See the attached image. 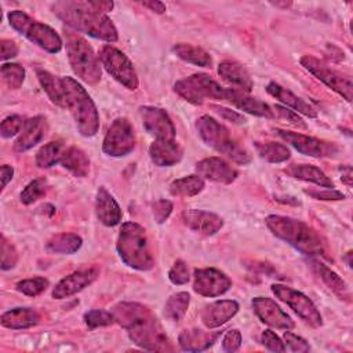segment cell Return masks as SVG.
Returning <instances> with one entry per match:
<instances>
[{
	"mask_svg": "<svg viewBox=\"0 0 353 353\" xmlns=\"http://www.w3.org/2000/svg\"><path fill=\"white\" fill-rule=\"evenodd\" d=\"M313 270L317 273V276L323 280V283L339 298V299H345L347 302H350V291L346 285V283L338 276V273H335L332 269H330L327 265L321 263V262H312Z\"/></svg>",
	"mask_w": 353,
	"mask_h": 353,
	"instance_id": "1f68e13d",
	"label": "cell"
},
{
	"mask_svg": "<svg viewBox=\"0 0 353 353\" xmlns=\"http://www.w3.org/2000/svg\"><path fill=\"white\" fill-rule=\"evenodd\" d=\"M47 130L48 125L44 116H34L25 120L23 128L14 142V150L17 153H22L32 149L44 138Z\"/></svg>",
	"mask_w": 353,
	"mask_h": 353,
	"instance_id": "7402d4cb",
	"label": "cell"
},
{
	"mask_svg": "<svg viewBox=\"0 0 353 353\" xmlns=\"http://www.w3.org/2000/svg\"><path fill=\"white\" fill-rule=\"evenodd\" d=\"M272 108H273V112H274V117L285 120L288 124H291L294 127H298V128H302V130L306 128L305 121L302 120V117L296 112L290 110L288 108L281 106V105H273Z\"/></svg>",
	"mask_w": 353,
	"mask_h": 353,
	"instance_id": "7dc6e473",
	"label": "cell"
},
{
	"mask_svg": "<svg viewBox=\"0 0 353 353\" xmlns=\"http://www.w3.org/2000/svg\"><path fill=\"white\" fill-rule=\"evenodd\" d=\"M48 284H50L48 280L44 277H33V279H25L18 281L15 288L28 296H36V295H40L43 291H46Z\"/></svg>",
	"mask_w": 353,
	"mask_h": 353,
	"instance_id": "7bdbcfd3",
	"label": "cell"
},
{
	"mask_svg": "<svg viewBox=\"0 0 353 353\" xmlns=\"http://www.w3.org/2000/svg\"><path fill=\"white\" fill-rule=\"evenodd\" d=\"M272 292L284 303H287L306 324L313 328L323 325V317L313 301L303 292L296 291L284 284H272Z\"/></svg>",
	"mask_w": 353,
	"mask_h": 353,
	"instance_id": "4fadbf2b",
	"label": "cell"
},
{
	"mask_svg": "<svg viewBox=\"0 0 353 353\" xmlns=\"http://www.w3.org/2000/svg\"><path fill=\"white\" fill-rule=\"evenodd\" d=\"M265 223L273 236L285 241L301 254L307 256L328 258L323 239L305 222L290 216L272 214L266 216Z\"/></svg>",
	"mask_w": 353,
	"mask_h": 353,
	"instance_id": "3957f363",
	"label": "cell"
},
{
	"mask_svg": "<svg viewBox=\"0 0 353 353\" xmlns=\"http://www.w3.org/2000/svg\"><path fill=\"white\" fill-rule=\"evenodd\" d=\"M0 50H1V59L3 61H7V59H11L14 57L18 55V46L15 41L12 40H8V39H1L0 40Z\"/></svg>",
	"mask_w": 353,
	"mask_h": 353,
	"instance_id": "11a10c76",
	"label": "cell"
},
{
	"mask_svg": "<svg viewBox=\"0 0 353 353\" xmlns=\"http://www.w3.org/2000/svg\"><path fill=\"white\" fill-rule=\"evenodd\" d=\"M183 223L196 233L204 236H212L223 226V219L210 211L188 208L182 212Z\"/></svg>",
	"mask_w": 353,
	"mask_h": 353,
	"instance_id": "ffe728a7",
	"label": "cell"
},
{
	"mask_svg": "<svg viewBox=\"0 0 353 353\" xmlns=\"http://www.w3.org/2000/svg\"><path fill=\"white\" fill-rule=\"evenodd\" d=\"M149 156L159 167H171L182 160L183 149L175 139H154L149 146Z\"/></svg>",
	"mask_w": 353,
	"mask_h": 353,
	"instance_id": "cb8c5ba5",
	"label": "cell"
},
{
	"mask_svg": "<svg viewBox=\"0 0 353 353\" xmlns=\"http://www.w3.org/2000/svg\"><path fill=\"white\" fill-rule=\"evenodd\" d=\"M284 343L292 350V352H298V353H305L310 350V345L307 343L306 339H303L302 336L291 332L290 330H285L284 335Z\"/></svg>",
	"mask_w": 353,
	"mask_h": 353,
	"instance_id": "681fc988",
	"label": "cell"
},
{
	"mask_svg": "<svg viewBox=\"0 0 353 353\" xmlns=\"http://www.w3.org/2000/svg\"><path fill=\"white\" fill-rule=\"evenodd\" d=\"M116 250L121 261L135 270L146 272L154 265L146 230L137 222H125L121 225Z\"/></svg>",
	"mask_w": 353,
	"mask_h": 353,
	"instance_id": "277c9868",
	"label": "cell"
},
{
	"mask_svg": "<svg viewBox=\"0 0 353 353\" xmlns=\"http://www.w3.org/2000/svg\"><path fill=\"white\" fill-rule=\"evenodd\" d=\"M23 124H25V120L19 114H12V116L6 117L1 121V125H0L1 137L3 138H11V137L19 134L21 130L23 128Z\"/></svg>",
	"mask_w": 353,
	"mask_h": 353,
	"instance_id": "f6af8a7d",
	"label": "cell"
},
{
	"mask_svg": "<svg viewBox=\"0 0 353 353\" xmlns=\"http://www.w3.org/2000/svg\"><path fill=\"white\" fill-rule=\"evenodd\" d=\"M65 91V108L69 109L79 132L83 137H94L99 128L97 106L85 88L73 77H62Z\"/></svg>",
	"mask_w": 353,
	"mask_h": 353,
	"instance_id": "5b68a950",
	"label": "cell"
},
{
	"mask_svg": "<svg viewBox=\"0 0 353 353\" xmlns=\"http://www.w3.org/2000/svg\"><path fill=\"white\" fill-rule=\"evenodd\" d=\"M66 54L74 74L87 84H97L101 80L102 72L98 57L88 41L73 30L65 29Z\"/></svg>",
	"mask_w": 353,
	"mask_h": 353,
	"instance_id": "52a82bcc",
	"label": "cell"
},
{
	"mask_svg": "<svg viewBox=\"0 0 353 353\" xmlns=\"http://www.w3.org/2000/svg\"><path fill=\"white\" fill-rule=\"evenodd\" d=\"M46 192H47V181L44 178H36L23 188V190L19 194V199L23 204L29 205L37 201L39 199H41L46 194Z\"/></svg>",
	"mask_w": 353,
	"mask_h": 353,
	"instance_id": "ab89813d",
	"label": "cell"
},
{
	"mask_svg": "<svg viewBox=\"0 0 353 353\" xmlns=\"http://www.w3.org/2000/svg\"><path fill=\"white\" fill-rule=\"evenodd\" d=\"M65 146L61 141H52L46 143L36 153V164L40 168H50L61 161V157L65 152Z\"/></svg>",
	"mask_w": 353,
	"mask_h": 353,
	"instance_id": "f35d334b",
	"label": "cell"
},
{
	"mask_svg": "<svg viewBox=\"0 0 353 353\" xmlns=\"http://www.w3.org/2000/svg\"><path fill=\"white\" fill-rule=\"evenodd\" d=\"M196 172L203 179H208L211 182L225 183V185L232 183L239 175L237 170L229 161L215 156L205 157L197 161Z\"/></svg>",
	"mask_w": 353,
	"mask_h": 353,
	"instance_id": "ac0fdd59",
	"label": "cell"
},
{
	"mask_svg": "<svg viewBox=\"0 0 353 353\" xmlns=\"http://www.w3.org/2000/svg\"><path fill=\"white\" fill-rule=\"evenodd\" d=\"M221 336V331H201L197 328L183 330L178 336V343L182 350L186 352H203L211 347L218 338Z\"/></svg>",
	"mask_w": 353,
	"mask_h": 353,
	"instance_id": "484cf974",
	"label": "cell"
},
{
	"mask_svg": "<svg viewBox=\"0 0 353 353\" xmlns=\"http://www.w3.org/2000/svg\"><path fill=\"white\" fill-rule=\"evenodd\" d=\"M152 212H153L154 221L157 223H164L168 219V216L171 215V212H172V203L170 200L160 199V200L153 203Z\"/></svg>",
	"mask_w": 353,
	"mask_h": 353,
	"instance_id": "f907efd6",
	"label": "cell"
},
{
	"mask_svg": "<svg viewBox=\"0 0 353 353\" xmlns=\"http://www.w3.org/2000/svg\"><path fill=\"white\" fill-rule=\"evenodd\" d=\"M0 174H1V188L4 189L7 186V183L12 179L14 168L8 164H3L1 168H0Z\"/></svg>",
	"mask_w": 353,
	"mask_h": 353,
	"instance_id": "9f6ffc18",
	"label": "cell"
},
{
	"mask_svg": "<svg viewBox=\"0 0 353 353\" xmlns=\"http://www.w3.org/2000/svg\"><path fill=\"white\" fill-rule=\"evenodd\" d=\"M36 73H37V79H39L41 88L46 91V94L48 95L51 102L58 106L65 108L66 105H65V91H63L62 77L58 79L52 73L43 70V69H37Z\"/></svg>",
	"mask_w": 353,
	"mask_h": 353,
	"instance_id": "e575fe53",
	"label": "cell"
},
{
	"mask_svg": "<svg viewBox=\"0 0 353 353\" xmlns=\"http://www.w3.org/2000/svg\"><path fill=\"white\" fill-rule=\"evenodd\" d=\"M168 279L172 284L175 285H182V284H186L190 279L189 276V269H188V265L185 261L182 259H176L174 262V265L171 266L170 272H168Z\"/></svg>",
	"mask_w": 353,
	"mask_h": 353,
	"instance_id": "bcb514c9",
	"label": "cell"
},
{
	"mask_svg": "<svg viewBox=\"0 0 353 353\" xmlns=\"http://www.w3.org/2000/svg\"><path fill=\"white\" fill-rule=\"evenodd\" d=\"M95 214L101 223L105 226H116L121 221V208L114 200V197L103 188L101 186L97 190L95 197Z\"/></svg>",
	"mask_w": 353,
	"mask_h": 353,
	"instance_id": "d4e9b609",
	"label": "cell"
},
{
	"mask_svg": "<svg viewBox=\"0 0 353 353\" xmlns=\"http://www.w3.org/2000/svg\"><path fill=\"white\" fill-rule=\"evenodd\" d=\"M142 6L149 8L150 11L156 12V14H164L165 12V6L161 1L157 0H150V1H142Z\"/></svg>",
	"mask_w": 353,
	"mask_h": 353,
	"instance_id": "6f0895ef",
	"label": "cell"
},
{
	"mask_svg": "<svg viewBox=\"0 0 353 353\" xmlns=\"http://www.w3.org/2000/svg\"><path fill=\"white\" fill-rule=\"evenodd\" d=\"M83 240L74 233H58L47 240L46 250L51 254L70 255L80 250Z\"/></svg>",
	"mask_w": 353,
	"mask_h": 353,
	"instance_id": "d6a6232c",
	"label": "cell"
},
{
	"mask_svg": "<svg viewBox=\"0 0 353 353\" xmlns=\"http://www.w3.org/2000/svg\"><path fill=\"white\" fill-rule=\"evenodd\" d=\"M113 8V1H55L52 12L72 29L85 33L94 39L109 43L117 41V30L110 18L105 14Z\"/></svg>",
	"mask_w": 353,
	"mask_h": 353,
	"instance_id": "6da1fadb",
	"label": "cell"
},
{
	"mask_svg": "<svg viewBox=\"0 0 353 353\" xmlns=\"http://www.w3.org/2000/svg\"><path fill=\"white\" fill-rule=\"evenodd\" d=\"M306 194H309L310 197L316 199V200H343L345 199V194L335 190V189H323V190H316V189H309V190H305Z\"/></svg>",
	"mask_w": 353,
	"mask_h": 353,
	"instance_id": "db71d44e",
	"label": "cell"
},
{
	"mask_svg": "<svg viewBox=\"0 0 353 353\" xmlns=\"http://www.w3.org/2000/svg\"><path fill=\"white\" fill-rule=\"evenodd\" d=\"M299 62L307 72H310L316 79L323 81L327 87H330L339 95H342L347 102L352 101L353 84H352V79L347 74H343L330 68L323 61L310 55H303L299 59Z\"/></svg>",
	"mask_w": 353,
	"mask_h": 353,
	"instance_id": "8fae6325",
	"label": "cell"
},
{
	"mask_svg": "<svg viewBox=\"0 0 353 353\" xmlns=\"http://www.w3.org/2000/svg\"><path fill=\"white\" fill-rule=\"evenodd\" d=\"M114 321L128 334L130 339L139 347L150 352H170L172 345L152 310L138 302H119L113 306Z\"/></svg>",
	"mask_w": 353,
	"mask_h": 353,
	"instance_id": "7a4b0ae2",
	"label": "cell"
},
{
	"mask_svg": "<svg viewBox=\"0 0 353 353\" xmlns=\"http://www.w3.org/2000/svg\"><path fill=\"white\" fill-rule=\"evenodd\" d=\"M266 91L268 94H270L273 98L279 99L280 102H283L285 106L294 109V112L296 113H301V114H305L310 119L316 117L317 116V110L309 105L305 99L299 98L298 95H295L292 91L284 88L283 85L274 83V81H270L268 85H266Z\"/></svg>",
	"mask_w": 353,
	"mask_h": 353,
	"instance_id": "83f0119b",
	"label": "cell"
},
{
	"mask_svg": "<svg viewBox=\"0 0 353 353\" xmlns=\"http://www.w3.org/2000/svg\"><path fill=\"white\" fill-rule=\"evenodd\" d=\"M174 91L193 105H201L204 99H225L226 88L221 87L205 73H194L174 84Z\"/></svg>",
	"mask_w": 353,
	"mask_h": 353,
	"instance_id": "9c48e42d",
	"label": "cell"
},
{
	"mask_svg": "<svg viewBox=\"0 0 353 353\" xmlns=\"http://www.w3.org/2000/svg\"><path fill=\"white\" fill-rule=\"evenodd\" d=\"M210 108L214 109L215 113H218L223 120H228L233 124H244L245 123V119L243 117V114L237 113L236 110H232V109L221 106V105H214V103H211Z\"/></svg>",
	"mask_w": 353,
	"mask_h": 353,
	"instance_id": "f5cc1de1",
	"label": "cell"
},
{
	"mask_svg": "<svg viewBox=\"0 0 353 353\" xmlns=\"http://www.w3.org/2000/svg\"><path fill=\"white\" fill-rule=\"evenodd\" d=\"M341 170H342V176H341L342 182L346 183L347 186H352V168H350V165H342Z\"/></svg>",
	"mask_w": 353,
	"mask_h": 353,
	"instance_id": "680465c9",
	"label": "cell"
},
{
	"mask_svg": "<svg viewBox=\"0 0 353 353\" xmlns=\"http://www.w3.org/2000/svg\"><path fill=\"white\" fill-rule=\"evenodd\" d=\"M232 287V280L223 272L215 268L194 269L193 290L203 296H221Z\"/></svg>",
	"mask_w": 353,
	"mask_h": 353,
	"instance_id": "9a60e30c",
	"label": "cell"
},
{
	"mask_svg": "<svg viewBox=\"0 0 353 353\" xmlns=\"http://www.w3.org/2000/svg\"><path fill=\"white\" fill-rule=\"evenodd\" d=\"M241 341V332L239 330H229L222 338V350L226 353H233L240 349Z\"/></svg>",
	"mask_w": 353,
	"mask_h": 353,
	"instance_id": "816d5d0a",
	"label": "cell"
},
{
	"mask_svg": "<svg viewBox=\"0 0 353 353\" xmlns=\"http://www.w3.org/2000/svg\"><path fill=\"white\" fill-rule=\"evenodd\" d=\"M239 312V303L233 299H221L205 305L201 310V321L207 328H218L228 323Z\"/></svg>",
	"mask_w": 353,
	"mask_h": 353,
	"instance_id": "44dd1931",
	"label": "cell"
},
{
	"mask_svg": "<svg viewBox=\"0 0 353 353\" xmlns=\"http://www.w3.org/2000/svg\"><path fill=\"white\" fill-rule=\"evenodd\" d=\"M273 6H276V7H283V8H287V7H290L291 6V1H285V3H279V1H276V3H272Z\"/></svg>",
	"mask_w": 353,
	"mask_h": 353,
	"instance_id": "91938a15",
	"label": "cell"
},
{
	"mask_svg": "<svg viewBox=\"0 0 353 353\" xmlns=\"http://www.w3.org/2000/svg\"><path fill=\"white\" fill-rule=\"evenodd\" d=\"M99 59L106 72L127 90H137L139 85L137 72L128 57L113 46H103L99 51Z\"/></svg>",
	"mask_w": 353,
	"mask_h": 353,
	"instance_id": "30bf717a",
	"label": "cell"
},
{
	"mask_svg": "<svg viewBox=\"0 0 353 353\" xmlns=\"http://www.w3.org/2000/svg\"><path fill=\"white\" fill-rule=\"evenodd\" d=\"M350 258H352V251H347L346 254H345V261H346V263H347V266L350 268L352 266V261H350Z\"/></svg>",
	"mask_w": 353,
	"mask_h": 353,
	"instance_id": "94428289",
	"label": "cell"
},
{
	"mask_svg": "<svg viewBox=\"0 0 353 353\" xmlns=\"http://www.w3.org/2000/svg\"><path fill=\"white\" fill-rule=\"evenodd\" d=\"M223 101L230 102L237 109L244 110L250 114H254V116H258V117L274 119V112H273V108L270 105H268L266 102L259 101L256 98H252L247 92H243L240 90L226 88Z\"/></svg>",
	"mask_w": 353,
	"mask_h": 353,
	"instance_id": "603a6c76",
	"label": "cell"
},
{
	"mask_svg": "<svg viewBox=\"0 0 353 353\" xmlns=\"http://www.w3.org/2000/svg\"><path fill=\"white\" fill-rule=\"evenodd\" d=\"M204 186L205 182L200 175H188L172 181L170 183V193L176 197H192L199 194Z\"/></svg>",
	"mask_w": 353,
	"mask_h": 353,
	"instance_id": "d590c367",
	"label": "cell"
},
{
	"mask_svg": "<svg viewBox=\"0 0 353 353\" xmlns=\"http://www.w3.org/2000/svg\"><path fill=\"white\" fill-rule=\"evenodd\" d=\"M189 303H190V295L185 291L182 292H176L174 295H171L168 298V301L165 302L164 306V316L171 320V321H181L188 309H189Z\"/></svg>",
	"mask_w": 353,
	"mask_h": 353,
	"instance_id": "74e56055",
	"label": "cell"
},
{
	"mask_svg": "<svg viewBox=\"0 0 353 353\" xmlns=\"http://www.w3.org/2000/svg\"><path fill=\"white\" fill-rule=\"evenodd\" d=\"M174 54L181 58L185 62L201 66V68H211L212 66V58L211 55L203 50L201 47L192 46L188 43H178L172 47Z\"/></svg>",
	"mask_w": 353,
	"mask_h": 353,
	"instance_id": "836d02e7",
	"label": "cell"
},
{
	"mask_svg": "<svg viewBox=\"0 0 353 353\" xmlns=\"http://www.w3.org/2000/svg\"><path fill=\"white\" fill-rule=\"evenodd\" d=\"M255 149L261 159L274 164L287 161L291 156V152L285 145L279 142H272V141H262V142L258 141L255 142Z\"/></svg>",
	"mask_w": 353,
	"mask_h": 353,
	"instance_id": "8d00e7d4",
	"label": "cell"
},
{
	"mask_svg": "<svg viewBox=\"0 0 353 353\" xmlns=\"http://www.w3.org/2000/svg\"><path fill=\"white\" fill-rule=\"evenodd\" d=\"M135 131L125 117H117L109 125L102 142V150L110 157H124L135 148Z\"/></svg>",
	"mask_w": 353,
	"mask_h": 353,
	"instance_id": "7c38bea8",
	"label": "cell"
},
{
	"mask_svg": "<svg viewBox=\"0 0 353 353\" xmlns=\"http://www.w3.org/2000/svg\"><path fill=\"white\" fill-rule=\"evenodd\" d=\"M10 25L21 34H23L29 41L46 50L47 52L57 54L62 50V37L51 26L41 23L21 10L10 11L8 15Z\"/></svg>",
	"mask_w": 353,
	"mask_h": 353,
	"instance_id": "ba28073f",
	"label": "cell"
},
{
	"mask_svg": "<svg viewBox=\"0 0 353 353\" xmlns=\"http://www.w3.org/2000/svg\"><path fill=\"white\" fill-rule=\"evenodd\" d=\"M274 132L284 142L295 148L299 153L310 157H332L338 153V146L334 142H327L310 135L292 132L281 128H276Z\"/></svg>",
	"mask_w": 353,
	"mask_h": 353,
	"instance_id": "5bb4252c",
	"label": "cell"
},
{
	"mask_svg": "<svg viewBox=\"0 0 353 353\" xmlns=\"http://www.w3.org/2000/svg\"><path fill=\"white\" fill-rule=\"evenodd\" d=\"M59 163L77 178H84L90 172V159L87 153L76 146L66 148Z\"/></svg>",
	"mask_w": 353,
	"mask_h": 353,
	"instance_id": "4dcf8cb0",
	"label": "cell"
},
{
	"mask_svg": "<svg viewBox=\"0 0 353 353\" xmlns=\"http://www.w3.org/2000/svg\"><path fill=\"white\" fill-rule=\"evenodd\" d=\"M1 76L8 88L18 90L25 80V69L19 63H3Z\"/></svg>",
	"mask_w": 353,
	"mask_h": 353,
	"instance_id": "60d3db41",
	"label": "cell"
},
{
	"mask_svg": "<svg viewBox=\"0 0 353 353\" xmlns=\"http://www.w3.org/2000/svg\"><path fill=\"white\" fill-rule=\"evenodd\" d=\"M18 262V252L11 241L7 240L4 234H1V270L12 269Z\"/></svg>",
	"mask_w": 353,
	"mask_h": 353,
	"instance_id": "ee69618b",
	"label": "cell"
},
{
	"mask_svg": "<svg viewBox=\"0 0 353 353\" xmlns=\"http://www.w3.org/2000/svg\"><path fill=\"white\" fill-rule=\"evenodd\" d=\"M284 171L291 178L301 179V181H305V182H312V183H316V185L323 186V188L334 189V182L331 181V178L327 176V174L316 165H312V164H290Z\"/></svg>",
	"mask_w": 353,
	"mask_h": 353,
	"instance_id": "f546056e",
	"label": "cell"
},
{
	"mask_svg": "<svg viewBox=\"0 0 353 353\" xmlns=\"http://www.w3.org/2000/svg\"><path fill=\"white\" fill-rule=\"evenodd\" d=\"M40 321V314L32 307H14L0 316L3 327L10 330H26Z\"/></svg>",
	"mask_w": 353,
	"mask_h": 353,
	"instance_id": "f1b7e54d",
	"label": "cell"
},
{
	"mask_svg": "<svg viewBox=\"0 0 353 353\" xmlns=\"http://www.w3.org/2000/svg\"><path fill=\"white\" fill-rule=\"evenodd\" d=\"M196 130L201 141L216 150L218 153L226 156L232 161L245 165L251 161V156L245 148H243L237 141H234L229 130L208 114H203L196 120Z\"/></svg>",
	"mask_w": 353,
	"mask_h": 353,
	"instance_id": "8992f818",
	"label": "cell"
},
{
	"mask_svg": "<svg viewBox=\"0 0 353 353\" xmlns=\"http://www.w3.org/2000/svg\"><path fill=\"white\" fill-rule=\"evenodd\" d=\"M98 273L99 272L97 268H88V269L77 270V272H73V273L65 276L52 288V292H51L52 298L63 299V298L77 294L79 291L84 290L90 284H92L95 281V279L98 277Z\"/></svg>",
	"mask_w": 353,
	"mask_h": 353,
	"instance_id": "d6986e66",
	"label": "cell"
},
{
	"mask_svg": "<svg viewBox=\"0 0 353 353\" xmlns=\"http://www.w3.org/2000/svg\"><path fill=\"white\" fill-rule=\"evenodd\" d=\"M261 342L262 345L272 352L276 353H283L285 352V343L281 341V338L279 335H276V332H273L272 330H265L261 334Z\"/></svg>",
	"mask_w": 353,
	"mask_h": 353,
	"instance_id": "c3c4849f",
	"label": "cell"
},
{
	"mask_svg": "<svg viewBox=\"0 0 353 353\" xmlns=\"http://www.w3.org/2000/svg\"><path fill=\"white\" fill-rule=\"evenodd\" d=\"M252 310L256 317L269 327L279 330H291L294 328V321L291 317L281 310V307L268 296H255L251 301Z\"/></svg>",
	"mask_w": 353,
	"mask_h": 353,
	"instance_id": "e0dca14e",
	"label": "cell"
},
{
	"mask_svg": "<svg viewBox=\"0 0 353 353\" xmlns=\"http://www.w3.org/2000/svg\"><path fill=\"white\" fill-rule=\"evenodd\" d=\"M139 114L143 128L156 139H175V125L164 109L141 106Z\"/></svg>",
	"mask_w": 353,
	"mask_h": 353,
	"instance_id": "2e32d148",
	"label": "cell"
},
{
	"mask_svg": "<svg viewBox=\"0 0 353 353\" xmlns=\"http://www.w3.org/2000/svg\"><path fill=\"white\" fill-rule=\"evenodd\" d=\"M84 323L90 330L98 327H106L114 323V316L112 312L102 310V309H92L84 313Z\"/></svg>",
	"mask_w": 353,
	"mask_h": 353,
	"instance_id": "b9f144b4",
	"label": "cell"
},
{
	"mask_svg": "<svg viewBox=\"0 0 353 353\" xmlns=\"http://www.w3.org/2000/svg\"><path fill=\"white\" fill-rule=\"evenodd\" d=\"M218 74L232 84L234 90H240L243 92H251L254 83L248 73V70L239 62L234 61H223L218 65Z\"/></svg>",
	"mask_w": 353,
	"mask_h": 353,
	"instance_id": "4316f807",
	"label": "cell"
}]
</instances>
